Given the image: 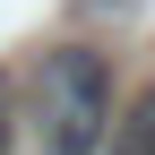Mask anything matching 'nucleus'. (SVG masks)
I'll return each instance as SVG.
<instances>
[{"instance_id": "nucleus-1", "label": "nucleus", "mask_w": 155, "mask_h": 155, "mask_svg": "<svg viewBox=\"0 0 155 155\" xmlns=\"http://www.w3.org/2000/svg\"><path fill=\"white\" fill-rule=\"evenodd\" d=\"M35 129H43V155H104L112 147V69H104V52L61 43L35 69Z\"/></svg>"}, {"instance_id": "nucleus-2", "label": "nucleus", "mask_w": 155, "mask_h": 155, "mask_svg": "<svg viewBox=\"0 0 155 155\" xmlns=\"http://www.w3.org/2000/svg\"><path fill=\"white\" fill-rule=\"evenodd\" d=\"M112 155H155V86L112 121Z\"/></svg>"}, {"instance_id": "nucleus-3", "label": "nucleus", "mask_w": 155, "mask_h": 155, "mask_svg": "<svg viewBox=\"0 0 155 155\" xmlns=\"http://www.w3.org/2000/svg\"><path fill=\"white\" fill-rule=\"evenodd\" d=\"M0 155H9V104H0Z\"/></svg>"}]
</instances>
